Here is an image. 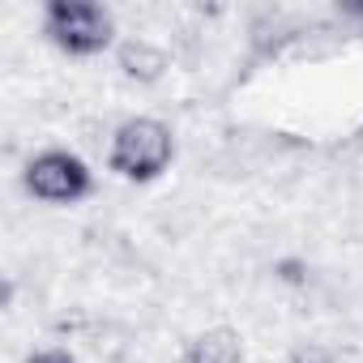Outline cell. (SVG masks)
<instances>
[{"label":"cell","mask_w":363,"mask_h":363,"mask_svg":"<svg viewBox=\"0 0 363 363\" xmlns=\"http://www.w3.org/2000/svg\"><path fill=\"white\" fill-rule=\"evenodd\" d=\"M22 363H82L69 346H43V350H30Z\"/></svg>","instance_id":"7"},{"label":"cell","mask_w":363,"mask_h":363,"mask_svg":"<svg viewBox=\"0 0 363 363\" xmlns=\"http://www.w3.org/2000/svg\"><path fill=\"white\" fill-rule=\"evenodd\" d=\"M291 363H337V359H333V350H325L316 342H299V346H291Z\"/></svg>","instance_id":"6"},{"label":"cell","mask_w":363,"mask_h":363,"mask_svg":"<svg viewBox=\"0 0 363 363\" xmlns=\"http://www.w3.org/2000/svg\"><path fill=\"white\" fill-rule=\"evenodd\" d=\"M175 162V133L158 116L124 120L107 141V171L128 184H154Z\"/></svg>","instance_id":"1"},{"label":"cell","mask_w":363,"mask_h":363,"mask_svg":"<svg viewBox=\"0 0 363 363\" xmlns=\"http://www.w3.org/2000/svg\"><path fill=\"white\" fill-rule=\"evenodd\" d=\"M43 39L52 48H60L65 56L90 60L103 56L107 48H116V13L99 0H48L43 5Z\"/></svg>","instance_id":"2"},{"label":"cell","mask_w":363,"mask_h":363,"mask_svg":"<svg viewBox=\"0 0 363 363\" xmlns=\"http://www.w3.org/2000/svg\"><path fill=\"white\" fill-rule=\"evenodd\" d=\"M22 189L43 206H77L94 193V171L73 150H39L22 167Z\"/></svg>","instance_id":"3"},{"label":"cell","mask_w":363,"mask_h":363,"mask_svg":"<svg viewBox=\"0 0 363 363\" xmlns=\"http://www.w3.org/2000/svg\"><path fill=\"white\" fill-rule=\"evenodd\" d=\"M359 39H363V35H359Z\"/></svg>","instance_id":"8"},{"label":"cell","mask_w":363,"mask_h":363,"mask_svg":"<svg viewBox=\"0 0 363 363\" xmlns=\"http://www.w3.org/2000/svg\"><path fill=\"white\" fill-rule=\"evenodd\" d=\"M116 69L137 86H158L171 69V56L150 39H124L116 43Z\"/></svg>","instance_id":"5"},{"label":"cell","mask_w":363,"mask_h":363,"mask_svg":"<svg viewBox=\"0 0 363 363\" xmlns=\"http://www.w3.org/2000/svg\"><path fill=\"white\" fill-rule=\"evenodd\" d=\"M179 363H248V350L231 325H214V329H201L184 342Z\"/></svg>","instance_id":"4"}]
</instances>
